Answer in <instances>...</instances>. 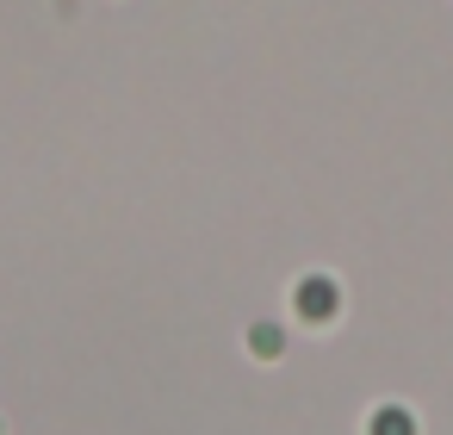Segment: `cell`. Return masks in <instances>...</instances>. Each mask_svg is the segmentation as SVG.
I'll return each mask as SVG.
<instances>
[{
    "label": "cell",
    "instance_id": "cell-3",
    "mask_svg": "<svg viewBox=\"0 0 453 435\" xmlns=\"http://www.w3.org/2000/svg\"><path fill=\"white\" fill-rule=\"evenodd\" d=\"M249 348H255L261 361H273V354L286 348V330H280V323H249Z\"/></svg>",
    "mask_w": 453,
    "mask_h": 435
},
{
    "label": "cell",
    "instance_id": "cell-1",
    "mask_svg": "<svg viewBox=\"0 0 453 435\" xmlns=\"http://www.w3.org/2000/svg\"><path fill=\"white\" fill-rule=\"evenodd\" d=\"M292 305H298V317H304V323H329V317H335V305H342V292H335V280L311 274V280H298V286H292Z\"/></svg>",
    "mask_w": 453,
    "mask_h": 435
},
{
    "label": "cell",
    "instance_id": "cell-2",
    "mask_svg": "<svg viewBox=\"0 0 453 435\" xmlns=\"http://www.w3.org/2000/svg\"><path fill=\"white\" fill-rule=\"evenodd\" d=\"M366 435H416V416L403 404H379L372 423H366Z\"/></svg>",
    "mask_w": 453,
    "mask_h": 435
}]
</instances>
